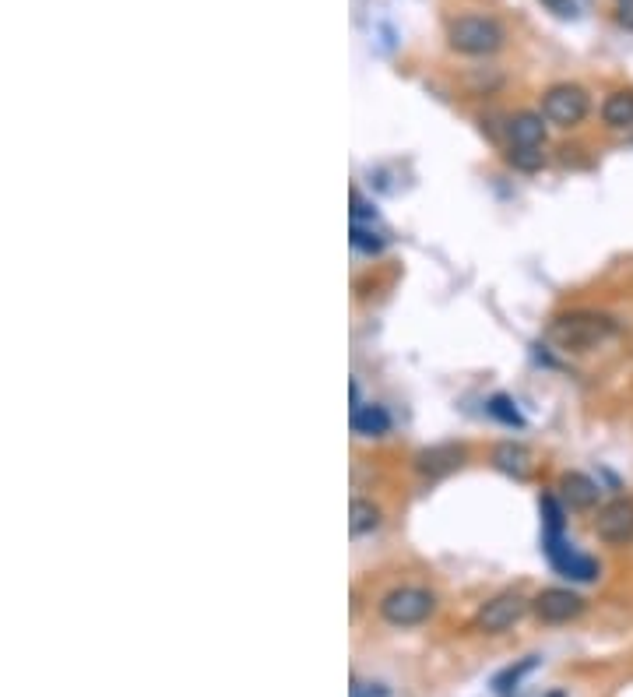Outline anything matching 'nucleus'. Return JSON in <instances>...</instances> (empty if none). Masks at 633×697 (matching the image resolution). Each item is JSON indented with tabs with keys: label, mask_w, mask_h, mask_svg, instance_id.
<instances>
[{
	"label": "nucleus",
	"mask_w": 633,
	"mask_h": 697,
	"mask_svg": "<svg viewBox=\"0 0 633 697\" xmlns=\"http://www.w3.org/2000/svg\"><path fill=\"white\" fill-rule=\"evenodd\" d=\"M524 609H528L524 595L503 592V595L489 599L486 606L479 609V617H475V627H479V631H486V634H503V631H510V627H514L517 620L524 617Z\"/></svg>",
	"instance_id": "0eeeda50"
},
{
	"label": "nucleus",
	"mask_w": 633,
	"mask_h": 697,
	"mask_svg": "<svg viewBox=\"0 0 633 697\" xmlns=\"http://www.w3.org/2000/svg\"><path fill=\"white\" fill-rule=\"evenodd\" d=\"M352 243H356L359 250H366V254H377V250L384 247V240H380L377 233H370V229H363L359 222H352Z\"/></svg>",
	"instance_id": "6ab92c4d"
},
{
	"label": "nucleus",
	"mask_w": 633,
	"mask_h": 697,
	"mask_svg": "<svg viewBox=\"0 0 633 697\" xmlns=\"http://www.w3.org/2000/svg\"><path fill=\"white\" fill-rule=\"evenodd\" d=\"M510 141H514V148H542V141H546V117L542 113H517L510 120Z\"/></svg>",
	"instance_id": "1a4fd4ad"
},
{
	"label": "nucleus",
	"mask_w": 633,
	"mask_h": 697,
	"mask_svg": "<svg viewBox=\"0 0 633 697\" xmlns=\"http://www.w3.org/2000/svg\"><path fill=\"white\" fill-rule=\"evenodd\" d=\"M461 458H465V451L461 448H454V444H440V448H433V451H422L419 472L422 476H444V472L458 469Z\"/></svg>",
	"instance_id": "9b49d317"
},
{
	"label": "nucleus",
	"mask_w": 633,
	"mask_h": 697,
	"mask_svg": "<svg viewBox=\"0 0 633 697\" xmlns=\"http://www.w3.org/2000/svg\"><path fill=\"white\" fill-rule=\"evenodd\" d=\"M489 412H493L496 419H503L507 426H524V416L514 409V402H510L507 395H496L493 402H489Z\"/></svg>",
	"instance_id": "f3484780"
},
{
	"label": "nucleus",
	"mask_w": 633,
	"mask_h": 697,
	"mask_svg": "<svg viewBox=\"0 0 633 697\" xmlns=\"http://www.w3.org/2000/svg\"><path fill=\"white\" fill-rule=\"evenodd\" d=\"M349 694H352V697H387V687H380V683H363V680H352Z\"/></svg>",
	"instance_id": "412c9836"
},
{
	"label": "nucleus",
	"mask_w": 633,
	"mask_h": 697,
	"mask_svg": "<svg viewBox=\"0 0 633 697\" xmlns=\"http://www.w3.org/2000/svg\"><path fill=\"white\" fill-rule=\"evenodd\" d=\"M542 514H546V532H563V507L553 497H542Z\"/></svg>",
	"instance_id": "aec40b11"
},
{
	"label": "nucleus",
	"mask_w": 633,
	"mask_h": 697,
	"mask_svg": "<svg viewBox=\"0 0 633 697\" xmlns=\"http://www.w3.org/2000/svg\"><path fill=\"white\" fill-rule=\"evenodd\" d=\"M377 525H380V507L373 504V500H363V497L352 500V511H349L352 536H366V532H373Z\"/></svg>",
	"instance_id": "4468645a"
},
{
	"label": "nucleus",
	"mask_w": 633,
	"mask_h": 697,
	"mask_svg": "<svg viewBox=\"0 0 633 697\" xmlns=\"http://www.w3.org/2000/svg\"><path fill=\"white\" fill-rule=\"evenodd\" d=\"M542 8L553 11L556 18H574V15H577V4H574V0H542Z\"/></svg>",
	"instance_id": "4be33fe9"
},
{
	"label": "nucleus",
	"mask_w": 633,
	"mask_h": 697,
	"mask_svg": "<svg viewBox=\"0 0 633 697\" xmlns=\"http://www.w3.org/2000/svg\"><path fill=\"white\" fill-rule=\"evenodd\" d=\"M433 606H437L433 592H426V588H415V585H401V588H394V592H387L384 599H380V617H384L387 624H394V627H415V624H422V620L430 617Z\"/></svg>",
	"instance_id": "7ed1b4c3"
},
{
	"label": "nucleus",
	"mask_w": 633,
	"mask_h": 697,
	"mask_svg": "<svg viewBox=\"0 0 633 697\" xmlns=\"http://www.w3.org/2000/svg\"><path fill=\"white\" fill-rule=\"evenodd\" d=\"M391 426L384 405H352V430L363 433V437H380Z\"/></svg>",
	"instance_id": "f8f14e48"
},
{
	"label": "nucleus",
	"mask_w": 633,
	"mask_h": 697,
	"mask_svg": "<svg viewBox=\"0 0 633 697\" xmlns=\"http://www.w3.org/2000/svg\"><path fill=\"white\" fill-rule=\"evenodd\" d=\"M612 335H616V321L609 314H598V310H574V314H563L549 324V338L567 353H588Z\"/></svg>",
	"instance_id": "f257e3e1"
},
{
	"label": "nucleus",
	"mask_w": 633,
	"mask_h": 697,
	"mask_svg": "<svg viewBox=\"0 0 633 697\" xmlns=\"http://www.w3.org/2000/svg\"><path fill=\"white\" fill-rule=\"evenodd\" d=\"M616 22L623 29H633V0H616Z\"/></svg>",
	"instance_id": "5701e85b"
},
{
	"label": "nucleus",
	"mask_w": 633,
	"mask_h": 697,
	"mask_svg": "<svg viewBox=\"0 0 633 697\" xmlns=\"http://www.w3.org/2000/svg\"><path fill=\"white\" fill-rule=\"evenodd\" d=\"M598 483L595 479H588L584 472H567L563 476V500H567L574 511H591V507L598 504Z\"/></svg>",
	"instance_id": "9d476101"
},
{
	"label": "nucleus",
	"mask_w": 633,
	"mask_h": 697,
	"mask_svg": "<svg viewBox=\"0 0 633 697\" xmlns=\"http://www.w3.org/2000/svg\"><path fill=\"white\" fill-rule=\"evenodd\" d=\"M532 606L539 613V620H546V624H567V620L584 613V599L577 592H570V588H546V592L535 595Z\"/></svg>",
	"instance_id": "6e6552de"
},
{
	"label": "nucleus",
	"mask_w": 633,
	"mask_h": 697,
	"mask_svg": "<svg viewBox=\"0 0 633 697\" xmlns=\"http://www.w3.org/2000/svg\"><path fill=\"white\" fill-rule=\"evenodd\" d=\"M546 557L563 578L570 581H595L598 578V564L584 553H577L574 546L563 543V532H546Z\"/></svg>",
	"instance_id": "39448f33"
},
{
	"label": "nucleus",
	"mask_w": 633,
	"mask_h": 697,
	"mask_svg": "<svg viewBox=\"0 0 633 697\" xmlns=\"http://www.w3.org/2000/svg\"><path fill=\"white\" fill-rule=\"evenodd\" d=\"M595 532L602 543L609 546H626L633 539V500L630 497H616L609 504H602L595 518Z\"/></svg>",
	"instance_id": "423d86ee"
},
{
	"label": "nucleus",
	"mask_w": 633,
	"mask_h": 697,
	"mask_svg": "<svg viewBox=\"0 0 633 697\" xmlns=\"http://www.w3.org/2000/svg\"><path fill=\"white\" fill-rule=\"evenodd\" d=\"M539 666V659H524L521 666H510V669H503L500 676H496L493 680V690L496 694H510V690L517 687V683H521V676L524 673H532V669Z\"/></svg>",
	"instance_id": "dca6fc26"
},
{
	"label": "nucleus",
	"mask_w": 633,
	"mask_h": 697,
	"mask_svg": "<svg viewBox=\"0 0 633 697\" xmlns=\"http://www.w3.org/2000/svg\"><path fill=\"white\" fill-rule=\"evenodd\" d=\"M591 99L581 85H553V89L542 96V117L556 127H574L588 117Z\"/></svg>",
	"instance_id": "20e7f679"
},
{
	"label": "nucleus",
	"mask_w": 633,
	"mask_h": 697,
	"mask_svg": "<svg viewBox=\"0 0 633 697\" xmlns=\"http://www.w3.org/2000/svg\"><path fill=\"white\" fill-rule=\"evenodd\" d=\"M602 120L609 127H616V131H626V127H633V89L612 92V96L602 103Z\"/></svg>",
	"instance_id": "ddd939ff"
},
{
	"label": "nucleus",
	"mask_w": 633,
	"mask_h": 697,
	"mask_svg": "<svg viewBox=\"0 0 633 697\" xmlns=\"http://www.w3.org/2000/svg\"><path fill=\"white\" fill-rule=\"evenodd\" d=\"M493 462H496V469L510 472V476H517V479L528 476V451H524L521 444H500V448L493 451Z\"/></svg>",
	"instance_id": "2eb2a0df"
},
{
	"label": "nucleus",
	"mask_w": 633,
	"mask_h": 697,
	"mask_svg": "<svg viewBox=\"0 0 633 697\" xmlns=\"http://www.w3.org/2000/svg\"><path fill=\"white\" fill-rule=\"evenodd\" d=\"M510 162H514L517 169H524V173H532V169H542L546 155H542L539 148H514V152H510Z\"/></svg>",
	"instance_id": "a211bd4d"
},
{
	"label": "nucleus",
	"mask_w": 633,
	"mask_h": 697,
	"mask_svg": "<svg viewBox=\"0 0 633 697\" xmlns=\"http://www.w3.org/2000/svg\"><path fill=\"white\" fill-rule=\"evenodd\" d=\"M503 39H507L503 25L486 15H461L447 25V43L465 57H489V53L500 50Z\"/></svg>",
	"instance_id": "f03ea898"
}]
</instances>
